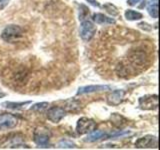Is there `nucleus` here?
I'll return each mask as SVG.
<instances>
[{"label": "nucleus", "mask_w": 160, "mask_h": 150, "mask_svg": "<svg viewBox=\"0 0 160 150\" xmlns=\"http://www.w3.org/2000/svg\"><path fill=\"white\" fill-rule=\"evenodd\" d=\"M24 31L23 29L18 25H8L6 26L1 33V38L5 42L8 43H16L23 37Z\"/></svg>", "instance_id": "f257e3e1"}, {"label": "nucleus", "mask_w": 160, "mask_h": 150, "mask_svg": "<svg viewBox=\"0 0 160 150\" xmlns=\"http://www.w3.org/2000/svg\"><path fill=\"white\" fill-rule=\"evenodd\" d=\"M51 136L52 133L46 126H38L33 131V141L39 147H47Z\"/></svg>", "instance_id": "f03ea898"}, {"label": "nucleus", "mask_w": 160, "mask_h": 150, "mask_svg": "<svg viewBox=\"0 0 160 150\" xmlns=\"http://www.w3.org/2000/svg\"><path fill=\"white\" fill-rule=\"evenodd\" d=\"M96 33V26L89 19H85L81 21L80 25V36L84 41H89Z\"/></svg>", "instance_id": "7ed1b4c3"}, {"label": "nucleus", "mask_w": 160, "mask_h": 150, "mask_svg": "<svg viewBox=\"0 0 160 150\" xmlns=\"http://www.w3.org/2000/svg\"><path fill=\"white\" fill-rule=\"evenodd\" d=\"M96 127H97V124L93 119L87 118V117H81L77 121L76 132L79 135H83V134L92 132L93 130L96 129Z\"/></svg>", "instance_id": "20e7f679"}, {"label": "nucleus", "mask_w": 160, "mask_h": 150, "mask_svg": "<svg viewBox=\"0 0 160 150\" xmlns=\"http://www.w3.org/2000/svg\"><path fill=\"white\" fill-rule=\"evenodd\" d=\"M18 121V118L11 113L0 114V130H7L16 127Z\"/></svg>", "instance_id": "39448f33"}, {"label": "nucleus", "mask_w": 160, "mask_h": 150, "mask_svg": "<svg viewBox=\"0 0 160 150\" xmlns=\"http://www.w3.org/2000/svg\"><path fill=\"white\" fill-rule=\"evenodd\" d=\"M139 106L143 110H155L158 107L157 95H146L139 99Z\"/></svg>", "instance_id": "423d86ee"}, {"label": "nucleus", "mask_w": 160, "mask_h": 150, "mask_svg": "<svg viewBox=\"0 0 160 150\" xmlns=\"http://www.w3.org/2000/svg\"><path fill=\"white\" fill-rule=\"evenodd\" d=\"M158 146V140L156 136L152 135H146L141 138H139L135 142V147L136 148H155L156 149Z\"/></svg>", "instance_id": "0eeeda50"}, {"label": "nucleus", "mask_w": 160, "mask_h": 150, "mask_svg": "<svg viewBox=\"0 0 160 150\" xmlns=\"http://www.w3.org/2000/svg\"><path fill=\"white\" fill-rule=\"evenodd\" d=\"M65 115H66V110L64 107L53 106L47 110V118L53 123H58Z\"/></svg>", "instance_id": "6e6552de"}, {"label": "nucleus", "mask_w": 160, "mask_h": 150, "mask_svg": "<svg viewBox=\"0 0 160 150\" xmlns=\"http://www.w3.org/2000/svg\"><path fill=\"white\" fill-rule=\"evenodd\" d=\"M124 96H125L124 90H114V91L107 94L106 101L111 106H118L123 101Z\"/></svg>", "instance_id": "1a4fd4ad"}, {"label": "nucleus", "mask_w": 160, "mask_h": 150, "mask_svg": "<svg viewBox=\"0 0 160 150\" xmlns=\"http://www.w3.org/2000/svg\"><path fill=\"white\" fill-rule=\"evenodd\" d=\"M107 138H112V133L107 134L103 131H99V130H93L92 132H90L88 136L84 139L85 142H95L101 139H107Z\"/></svg>", "instance_id": "9d476101"}, {"label": "nucleus", "mask_w": 160, "mask_h": 150, "mask_svg": "<svg viewBox=\"0 0 160 150\" xmlns=\"http://www.w3.org/2000/svg\"><path fill=\"white\" fill-rule=\"evenodd\" d=\"M110 87L107 85H89V86L80 87L77 91V95H82L86 93H92L97 91H104V90H109Z\"/></svg>", "instance_id": "9b49d317"}, {"label": "nucleus", "mask_w": 160, "mask_h": 150, "mask_svg": "<svg viewBox=\"0 0 160 150\" xmlns=\"http://www.w3.org/2000/svg\"><path fill=\"white\" fill-rule=\"evenodd\" d=\"M92 20L97 24L101 25H107V24H115L116 21L113 18H110L106 15H104L102 13H94L92 15Z\"/></svg>", "instance_id": "f8f14e48"}, {"label": "nucleus", "mask_w": 160, "mask_h": 150, "mask_svg": "<svg viewBox=\"0 0 160 150\" xmlns=\"http://www.w3.org/2000/svg\"><path fill=\"white\" fill-rule=\"evenodd\" d=\"M147 11L152 18H158V0H150L147 5Z\"/></svg>", "instance_id": "ddd939ff"}, {"label": "nucleus", "mask_w": 160, "mask_h": 150, "mask_svg": "<svg viewBox=\"0 0 160 150\" xmlns=\"http://www.w3.org/2000/svg\"><path fill=\"white\" fill-rule=\"evenodd\" d=\"M111 123H113L114 126H116L117 128H122L126 124V119L118 113H113L111 115Z\"/></svg>", "instance_id": "4468645a"}, {"label": "nucleus", "mask_w": 160, "mask_h": 150, "mask_svg": "<svg viewBox=\"0 0 160 150\" xmlns=\"http://www.w3.org/2000/svg\"><path fill=\"white\" fill-rule=\"evenodd\" d=\"M143 17L142 13H140L138 11H134V10L128 9L125 11V18L130 21H134V20H139Z\"/></svg>", "instance_id": "2eb2a0df"}, {"label": "nucleus", "mask_w": 160, "mask_h": 150, "mask_svg": "<svg viewBox=\"0 0 160 150\" xmlns=\"http://www.w3.org/2000/svg\"><path fill=\"white\" fill-rule=\"evenodd\" d=\"M29 103H31L30 101H25V102H3L1 105L5 108H10V109H19V108H22L25 105H27Z\"/></svg>", "instance_id": "dca6fc26"}, {"label": "nucleus", "mask_w": 160, "mask_h": 150, "mask_svg": "<svg viewBox=\"0 0 160 150\" xmlns=\"http://www.w3.org/2000/svg\"><path fill=\"white\" fill-rule=\"evenodd\" d=\"M81 108L80 106V102L76 101V100H69L67 102V105H66V111H72V112H75L77 111Z\"/></svg>", "instance_id": "f3484780"}, {"label": "nucleus", "mask_w": 160, "mask_h": 150, "mask_svg": "<svg viewBox=\"0 0 160 150\" xmlns=\"http://www.w3.org/2000/svg\"><path fill=\"white\" fill-rule=\"evenodd\" d=\"M49 106V104L47 102H41V103H36L34 104L33 106L30 107V110L31 111H34V112H43L44 110H46Z\"/></svg>", "instance_id": "a211bd4d"}, {"label": "nucleus", "mask_w": 160, "mask_h": 150, "mask_svg": "<svg viewBox=\"0 0 160 150\" xmlns=\"http://www.w3.org/2000/svg\"><path fill=\"white\" fill-rule=\"evenodd\" d=\"M89 14H90L89 9L83 4L80 5V10H79V20H80V21L89 18Z\"/></svg>", "instance_id": "6ab92c4d"}, {"label": "nucleus", "mask_w": 160, "mask_h": 150, "mask_svg": "<svg viewBox=\"0 0 160 150\" xmlns=\"http://www.w3.org/2000/svg\"><path fill=\"white\" fill-rule=\"evenodd\" d=\"M103 7H104L105 9H106V11H107L109 14H111L112 16H116V15H118L117 8L115 7L114 5L110 4V3H107V4H105Z\"/></svg>", "instance_id": "aec40b11"}, {"label": "nucleus", "mask_w": 160, "mask_h": 150, "mask_svg": "<svg viewBox=\"0 0 160 150\" xmlns=\"http://www.w3.org/2000/svg\"><path fill=\"white\" fill-rule=\"evenodd\" d=\"M58 147L60 148H74L75 144L71 141H67V140H62L58 143Z\"/></svg>", "instance_id": "412c9836"}, {"label": "nucleus", "mask_w": 160, "mask_h": 150, "mask_svg": "<svg viewBox=\"0 0 160 150\" xmlns=\"http://www.w3.org/2000/svg\"><path fill=\"white\" fill-rule=\"evenodd\" d=\"M138 26H139L140 28L144 29V30H147V31H150V30L152 29V27L150 26L149 24H147V23H144V22H141V23H139V24H138Z\"/></svg>", "instance_id": "4be33fe9"}, {"label": "nucleus", "mask_w": 160, "mask_h": 150, "mask_svg": "<svg viewBox=\"0 0 160 150\" xmlns=\"http://www.w3.org/2000/svg\"><path fill=\"white\" fill-rule=\"evenodd\" d=\"M9 2H10V0H0V10H3L7 6Z\"/></svg>", "instance_id": "5701e85b"}, {"label": "nucleus", "mask_w": 160, "mask_h": 150, "mask_svg": "<svg viewBox=\"0 0 160 150\" xmlns=\"http://www.w3.org/2000/svg\"><path fill=\"white\" fill-rule=\"evenodd\" d=\"M88 3H90L92 5V6H95V7H100V4L98 3L97 0H86Z\"/></svg>", "instance_id": "b1692460"}, {"label": "nucleus", "mask_w": 160, "mask_h": 150, "mask_svg": "<svg viewBox=\"0 0 160 150\" xmlns=\"http://www.w3.org/2000/svg\"><path fill=\"white\" fill-rule=\"evenodd\" d=\"M140 2V0H128L127 3L128 5H130V6H135L136 4H138Z\"/></svg>", "instance_id": "393cba45"}]
</instances>
